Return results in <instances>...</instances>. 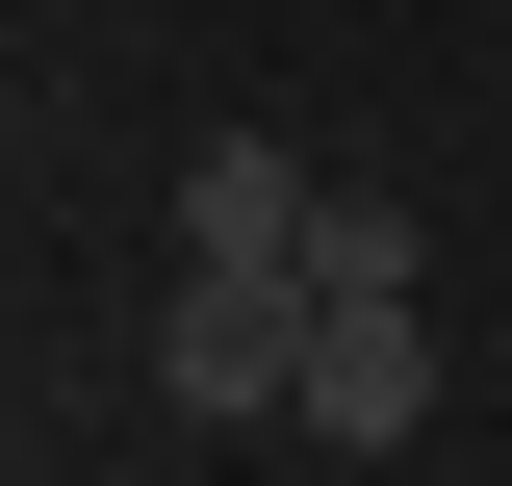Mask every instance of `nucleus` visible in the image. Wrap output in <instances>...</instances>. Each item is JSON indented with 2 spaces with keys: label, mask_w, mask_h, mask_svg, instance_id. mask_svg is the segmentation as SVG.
<instances>
[{
  "label": "nucleus",
  "mask_w": 512,
  "mask_h": 486,
  "mask_svg": "<svg viewBox=\"0 0 512 486\" xmlns=\"http://www.w3.org/2000/svg\"><path fill=\"white\" fill-rule=\"evenodd\" d=\"M308 333H333V205L282 256H180V282H154V384H180V410H308Z\"/></svg>",
  "instance_id": "nucleus-1"
},
{
  "label": "nucleus",
  "mask_w": 512,
  "mask_h": 486,
  "mask_svg": "<svg viewBox=\"0 0 512 486\" xmlns=\"http://www.w3.org/2000/svg\"><path fill=\"white\" fill-rule=\"evenodd\" d=\"M308 435H333V461H410V435H436V333H410V282L308 333Z\"/></svg>",
  "instance_id": "nucleus-2"
}]
</instances>
